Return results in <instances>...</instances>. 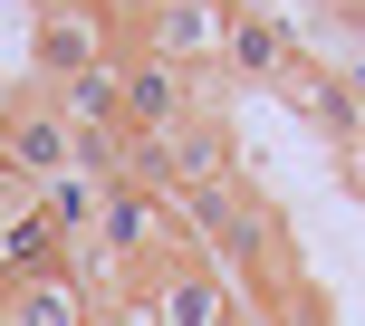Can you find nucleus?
Instances as JSON below:
<instances>
[{
    "label": "nucleus",
    "mask_w": 365,
    "mask_h": 326,
    "mask_svg": "<svg viewBox=\"0 0 365 326\" xmlns=\"http://www.w3.org/2000/svg\"><path fill=\"white\" fill-rule=\"evenodd\" d=\"M115 87H125V135H173L182 115L202 106V96H192V77L164 68V58H145V48H135V58H115Z\"/></svg>",
    "instance_id": "4"
},
{
    "label": "nucleus",
    "mask_w": 365,
    "mask_h": 326,
    "mask_svg": "<svg viewBox=\"0 0 365 326\" xmlns=\"http://www.w3.org/2000/svg\"><path fill=\"white\" fill-rule=\"evenodd\" d=\"M96 10H115V19H145V10H154V0H96Z\"/></svg>",
    "instance_id": "9"
},
{
    "label": "nucleus",
    "mask_w": 365,
    "mask_h": 326,
    "mask_svg": "<svg viewBox=\"0 0 365 326\" xmlns=\"http://www.w3.org/2000/svg\"><path fill=\"white\" fill-rule=\"evenodd\" d=\"M29 58H38V87H77V77L115 68V10H96V0L38 10L29 19Z\"/></svg>",
    "instance_id": "1"
},
{
    "label": "nucleus",
    "mask_w": 365,
    "mask_h": 326,
    "mask_svg": "<svg viewBox=\"0 0 365 326\" xmlns=\"http://www.w3.org/2000/svg\"><path fill=\"white\" fill-rule=\"evenodd\" d=\"M346 163H356V182H365V115H356V135H346Z\"/></svg>",
    "instance_id": "8"
},
{
    "label": "nucleus",
    "mask_w": 365,
    "mask_h": 326,
    "mask_svg": "<svg viewBox=\"0 0 365 326\" xmlns=\"http://www.w3.org/2000/svg\"><path fill=\"white\" fill-rule=\"evenodd\" d=\"M231 0H154L145 19H135V38H145V58H164V68L182 77H202V68H221V38H231Z\"/></svg>",
    "instance_id": "3"
},
{
    "label": "nucleus",
    "mask_w": 365,
    "mask_h": 326,
    "mask_svg": "<svg viewBox=\"0 0 365 326\" xmlns=\"http://www.w3.org/2000/svg\"><path fill=\"white\" fill-rule=\"evenodd\" d=\"M0 326H96V298L48 259V269H29V278L0 288Z\"/></svg>",
    "instance_id": "5"
},
{
    "label": "nucleus",
    "mask_w": 365,
    "mask_h": 326,
    "mask_svg": "<svg viewBox=\"0 0 365 326\" xmlns=\"http://www.w3.org/2000/svg\"><path fill=\"white\" fill-rule=\"evenodd\" d=\"M0 163H10L29 192H48V182H68V173H77V125L58 115V96H48V87L19 96V106L0 115Z\"/></svg>",
    "instance_id": "2"
},
{
    "label": "nucleus",
    "mask_w": 365,
    "mask_h": 326,
    "mask_svg": "<svg viewBox=\"0 0 365 326\" xmlns=\"http://www.w3.org/2000/svg\"><path fill=\"white\" fill-rule=\"evenodd\" d=\"M164 154H173V192H192V182H231V125H221L212 106L182 115V125L164 135Z\"/></svg>",
    "instance_id": "7"
},
{
    "label": "nucleus",
    "mask_w": 365,
    "mask_h": 326,
    "mask_svg": "<svg viewBox=\"0 0 365 326\" xmlns=\"http://www.w3.org/2000/svg\"><path fill=\"white\" fill-rule=\"evenodd\" d=\"M298 68V48H289V29H279L269 10H240L231 19V38H221V87H279V77Z\"/></svg>",
    "instance_id": "6"
}]
</instances>
